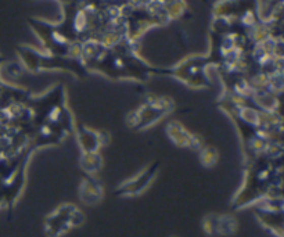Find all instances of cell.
<instances>
[{"label": "cell", "mask_w": 284, "mask_h": 237, "mask_svg": "<svg viewBox=\"0 0 284 237\" xmlns=\"http://www.w3.org/2000/svg\"><path fill=\"white\" fill-rule=\"evenodd\" d=\"M237 230V221L232 215L218 217V233L224 236H232Z\"/></svg>", "instance_id": "cell-1"}, {"label": "cell", "mask_w": 284, "mask_h": 237, "mask_svg": "<svg viewBox=\"0 0 284 237\" xmlns=\"http://www.w3.org/2000/svg\"><path fill=\"white\" fill-rule=\"evenodd\" d=\"M203 229L205 234L208 236H215L218 234V217L216 215H208L204 218L203 221Z\"/></svg>", "instance_id": "cell-2"}, {"label": "cell", "mask_w": 284, "mask_h": 237, "mask_svg": "<svg viewBox=\"0 0 284 237\" xmlns=\"http://www.w3.org/2000/svg\"><path fill=\"white\" fill-rule=\"evenodd\" d=\"M171 237H178V236H171Z\"/></svg>", "instance_id": "cell-3"}]
</instances>
